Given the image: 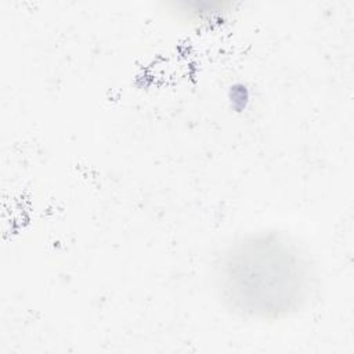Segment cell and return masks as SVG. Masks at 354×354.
<instances>
[{
  "label": "cell",
  "instance_id": "2",
  "mask_svg": "<svg viewBox=\"0 0 354 354\" xmlns=\"http://www.w3.org/2000/svg\"><path fill=\"white\" fill-rule=\"evenodd\" d=\"M171 17L187 26H202L223 21L230 14V4L210 1H183L174 3L169 11Z\"/></svg>",
  "mask_w": 354,
  "mask_h": 354
},
{
  "label": "cell",
  "instance_id": "1",
  "mask_svg": "<svg viewBox=\"0 0 354 354\" xmlns=\"http://www.w3.org/2000/svg\"><path fill=\"white\" fill-rule=\"evenodd\" d=\"M315 277L308 253L296 239L266 230L227 243L213 270L221 306L254 324H274L297 315L314 295Z\"/></svg>",
  "mask_w": 354,
  "mask_h": 354
}]
</instances>
